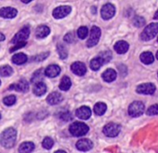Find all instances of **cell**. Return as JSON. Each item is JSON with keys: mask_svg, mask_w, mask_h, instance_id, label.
<instances>
[{"mask_svg": "<svg viewBox=\"0 0 158 153\" xmlns=\"http://www.w3.org/2000/svg\"><path fill=\"white\" fill-rule=\"evenodd\" d=\"M89 130V128L87 124H85L83 122H79V121L72 123L69 128L70 133L73 136H77V137L85 135L86 133H88Z\"/></svg>", "mask_w": 158, "mask_h": 153, "instance_id": "cell-2", "label": "cell"}, {"mask_svg": "<svg viewBox=\"0 0 158 153\" xmlns=\"http://www.w3.org/2000/svg\"><path fill=\"white\" fill-rule=\"evenodd\" d=\"M102 64H103V61L100 57H97V58H94V59L91 60V62H90V68L92 70L96 71V70H99L102 67Z\"/></svg>", "mask_w": 158, "mask_h": 153, "instance_id": "cell-28", "label": "cell"}, {"mask_svg": "<svg viewBox=\"0 0 158 153\" xmlns=\"http://www.w3.org/2000/svg\"><path fill=\"white\" fill-rule=\"evenodd\" d=\"M101 14L102 19L104 20H110L111 18H113L115 14V8L113 4H105L101 11Z\"/></svg>", "mask_w": 158, "mask_h": 153, "instance_id": "cell-7", "label": "cell"}, {"mask_svg": "<svg viewBox=\"0 0 158 153\" xmlns=\"http://www.w3.org/2000/svg\"><path fill=\"white\" fill-rule=\"evenodd\" d=\"M133 24L136 27H141L145 25V19L140 16H137L133 19Z\"/></svg>", "mask_w": 158, "mask_h": 153, "instance_id": "cell-33", "label": "cell"}, {"mask_svg": "<svg viewBox=\"0 0 158 153\" xmlns=\"http://www.w3.org/2000/svg\"><path fill=\"white\" fill-rule=\"evenodd\" d=\"M34 148H35L34 143H32V142H25V143H23L20 146L19 151L22 152V153H29V152L33 151Z\"/></svg>", "mask_w": 158, "mask_h": 153, "instance_id": "cell-24", "label": "cell"}, {"mask_svg": "<svg viewBox=\"0 0 158 153\" xmlns=\"http://www.w3.org/2000/svg\"><path fill=\"white\" fill-rule=\"evenodd\" d=\"M27 61V56L23 53H17L12 57V62L18 65L25 63Z\"/></svg>", "mask_w": 158, "mask_h": 153, "instance_id": "cell-23", "label": "cell"}, {"mask_svg": "<svg viewBox=\"0 0 158 153\" xmlns=\"http://www.w3.org/2000/svg\"><path fill=\"white\" fill-rule=\"evenodd\" d=\"M60 118L65 121H69L72 120V116H71V113L70 112H63L60 115Z\"/></svg>", "mask_w": 158, "mask_h": 153, "instance_id": "cell-40", "label": "cell"}, {"mask_svg": "<svg viewBox=\"0 0 158 153\" xmlns=\"http://www.w3.org/2000/svg\"><path fill=\"white\" fill-rule=\"evenodd\" d=\"M157 33H158V24L153 23V24L147 25L144 28V30L141 33L140 37L143 41H148V40L152 39L156 36Z\"/></svg>", "mask_w": 158, "mask_h": 153, "instance_id": "cell-3", "label": "cell"}, {"mask_svg": "<svg viewBox=\"0 0 158 153\" xmlns=\"http://www.w3.org/2000/svg\"><path fill=\"white\" fill-rule=\"evenodd\" d=\"M154 19L158 20V10H157V11H156V12H155V14H154Z\"/></svg>", "mask_w": 158, "mask_h": 153, "instance_id": "cell-42", "label": "cell"}, {"mask_svg": "<svg viewBox=\"0 0 158 153\" xmlns=\"http://www.w3.org/2000/svg\"><path fill=\"white\" fill-rule=\"evenodd\" d=\"M48 55H49V52H48V51L43 52V53H40V54H38V55L34 56L32 60H33L34 62H41V61H44L45 59H47Z\"/></svg>", "mask_w": 158, "mask_h": 153, "instance_id": "cell-35", "label": "cell"}, {"mask_svg": "<svg viewBox=\"0 0 158 153\" xmlns=\"http://www.w3.org/2000/svg\"><path fill=\"white\" fill-rule=\"evenodd\" d=\"M106 109H107L106 105H105L104 103H102V102L97 103V104L95 105V107H94V112H95V114L98 115V116L103 115V114L106 112Z\"/></svg>", "mask_w": 158, "mask_h": 153, "instance_id": "cell-25", "label": "cell"}, {"mask_svg": "<svg viewBox=\"0 0 158 153\" xmlns=\"http://www.w3.org/2000/svg\"><path fill=\"white\" fill-rule=\"evenodd\" d=\"M17 10L13 8H2L0 10V16L6 19H12L17 16Z\"/></svg>", "mask_w": 158, "mask_h": 153, "instance_id": "cell-14", "label": "cell"}, {"mask_svg": "<svg viewBox=\"0 0 158 153\" xmlns=\"http://www.w3.org/2000/svg\"><path fill=\"white\" fill-rule=\"evenodd\" d=\"M101 34H102L101 29L98 26H93L91 28L90 37L87 42V46L91 48V47H94L95 45H97L100 40V37H101Z\"/></svg>", "mask_w": 158, "mask_h": 153, "instance_id": "cell-5", "label": "cell"}, {"mask_svg": "<svg viewBox=\"0 0 158 153\" xmlns=\"http://www.w3.org/2000/svg\"><path fill=\"white\" fill-rule=\"evenodd\" d=\"M44 76H45V71L43 69H39L37 71H35V73L33 75V78H32V82L33 83H37V82H40L43 78H44Z\"/></svg>", "mask_w": 158, "mask_h": 153, "instance_id": "cell-27", "label": "cell"}, {"mask_svg": "<svg viewBox=\"0 0 158 153\" xmlns=\"http://www.w3.org/2000/svg\"><path fill=\"white\" fill-rule=\"evenodd\" d=\"M57 50L59 52L60 58V59H66L68 56V51L66 50V48L62 45V44H58L57 46Z\"/></svg>", "mask_w": 158, "mask_h": 153, "instance_id": "cell-29", "label": "cell"}, {"mask_svg": "<svg viewBox=\"0 0 158 153\" xmlns=\"http://www.w3.org/2000/svg\"><path fill=\"white\" fill-rule=\"evenodd\" d=\"M42 145H43V146H44L46 149H50V148L53 146L54 142H53L52 138H50V137H48H48H46V138L43 140Z\"/></svg>", "mask_w": 158, "mask_h": 153, "instance_id": "cell-34", "label": "cell"}, {"mask_svg": "<svg viewBox=\"0 0 158 153\" xmlns=\"http://www.w3.org/2000/svg\"><path fill=\"white\" fill-rule=\"evenodd\" d=\"M16 137H17V132L13 128H8L6 129L0 137V143L4 147L10 148L12 147L16 143Z\"/></svg>", "mask_w": 158, "mask_h": 153, "instance_id": "cell-1", "label": "cell"}, {"mask_svg": "<svg viewBox=\"0 0 158 153\" xmlns=\"http://www.w3.org/2000/svg\"><path fill=\"white\" fill-rule=\"evenodd\" d=\"M144 110H145V107L143 105V103L139 102V101H135L133 102L129 107H128V114L131 116V117H139L141 116L143 113H144Z\"/></svg>", "mask_w": 158, "mask_h": 153, "instance_id": "cell-4", "label": "cell"}, {"mask_svg": "<svg viewBox=\"0 0 158 153\" xmlns=\"http://www.w3.org/2000/svg\"><path fill=\"white\" fill-rule=\"evenodd\" d=\"M71 85H72L71 80L68 78V76H64L63 78L61 79V81H60V89L61 91H68V90L71 88Z\"/></svg>", "mask_w": 158, "mask_h": 153, "instance_id": "cell-26", "label": "cell"}, {"mask_svg": "<svg viewBox=\"0 0 158 153\" xmlns=\"http://www.w3.org/2000/svg\"><path fill=\"white\" fill-rule=\"evenodd\" d=\"M49 32H50V30L47 25H40L35 30V36L38 38H44L48 36Z\"/></svg>", "mask_w": 158, "mask_h": 153, "instance_id": "cell-20", "label": "cell"}, {"mask_svg": "<svg viewBox=\"0 0 158 153\" xmlns=\"http://www.w3.org/2000/svg\"><path fill=\"white\" fill-rule=\"evenodd\" d=\"M71 11H72V9L69 6H60V7L56 8L53 11L52 15L55 19H62V18L66 17L71 12Z\"/></svg>", "mask_w": 158, "mask_h": 153, "instance_id": "cell-9", "label": "cell"}, {"mask_svg": "<svg viewBox=\"0 0 158 153\" xmlns=\"http://www.w3.org/2000/svg\"><path fill=\"white\" fill-rule=\"evenodd\" d=\"M29 35H30V29L28 26H25L15 35V37L11 39V43L16 44L18 42L24 41L29 37Z\"/></svg>", "mask_w": 158, "mask_h": 153, "instance_id": "cell-8", "label": "cell"}, {"mask_svg": "<svg viewBox=\"0 0 158 153\" xmlns=\"http://www.w3.org/2000/svg\"><path fill=\"white\" fill-rule=\"evenodd\" d=\"M75 115L81 120H89L91 116V110L89 107H81L75 111Z\"/></svg>", "mask_w": 158, "mask_h": 153, "instance_id": "cell-12", "label": "cell"}, {"mask_svg": "<svg viewBox=\"0 0 158 153\" xmlns=\"http://www.w3.org/2000/svg\"><path fill=\"white\" fill-rule=\"evenodd\" d=\"M147 115L149 116H153V115H157L158 114V104L156 105H153L152 107H150L147 111H146Z\"/></svg>", "mask_w": 158, "mask_h": 153, "instance_id": "cell-37", "label": "cell"}, {"mask_svg": "<svg viewBox=\"0 0 158 153\" xmlns=\"http://www.w3.org/2000/svg\"><path fill=\"white\" fill-rule=\"evenodd\" d=\"M76 147L81 151H88L93 147V143L89 139H80L76 143Z\"/></svg>", "mask_w": 158, "mask_h": 153, "instance_id": "cell-13", "label": "cell"}, {"mask_svg": "<svg viewBox=\"0 0 158 153\" xmlns=\"http://www.w3.org/2000/svg\"><path fill=\"white\" fill-rule=\"evenodd\" d=\"M136 91L140 94H153L155 92V86L152 83H143L139 85Z\"/></svg>", "mask_w": 158, "mask_h": 153, "instance_id": "cell-10", "label": "cell"}, {"mask_svg": "<svg viewBox=\"0 0 158 153\" xmlns=\"http://www.w3.org/2000/svg\"><path fill=\"white\" fill-rule=\"evenodd\" d=\"M60 73V67L57 64H51L45 70V75L48 78H55Z\"/></svg>", "mask_w": 158, "mask_h": 153, "instance_id": "cell-16", "label": "cell"}, {"mask_svg": "<svg viewBox=\"0 0 158 153\" xmlns=\"http://www.w3.org/2000/svg\"><path fill=\"white\" fill-rule=\"evenodd\" d=\"M128 48H129L128 43L126 42V41H123V40L116 42L115 45H114V50H115L117 53H119V54L126 53V52L127 51Z\"/></svg>", "mask_w": 158, "mask_h": 153, "instance_id": "cell-18", "label": "cell"}, {"mask_svg": "<svg viewBox=\"0 0 158 153\" xmlns=\"http://www.w3.org/2000/svg\"><path fill=\"white\" fill-rule=\"evenodd\" d=\"M121 131V127L116 123H108L103 128V133L108 137H114L119 134Z\"/></svg>", "mask_w": 158, "mask_h": 153, "instance_id": "cell-6", "label": "cell"}, {"mask_svg": "<svg viewBox=\"0 0 158 153\" xmlns=\"http://www.w3.org/2000/svg\"><path fill=\"white\" fill-rule=\"evenodd\" d=\"M29 89V84L25 80H21L18 83L13 84L10 87V90H15L22 93H26Z\"/></svg>", "mask_w": 158, "mask_h": 153, "instance_id": "cell-15", "label": "cell"}, {"mask_svg": "<svg viewBox=\"0 0 158 153\" xmlns=\"http://www.w3.org/2000/svg\"><path fill=\"white\" fill-rule=\"evenodd\" d=\"M92 13H96V8H92Z\"/></svg>", "mask_w": 158, "mask_h": 153, "instance_id": "cell-43", "label": "cell"}, {"mask_svg": "<svg viewBox=\"0 0 158 153\" xmlns=\"http://www.w3.org/2000/svg\"><path fill=\"white\" fill-rule=\"evenodd\" d=\"M31 1H32V0H22V2H23L24 4H28Z\"/></svg>", "mask_w": 158, "mask_h": 153, "instance_id": "cell-41", "label": "cell"}, {"mask_svg": "<svg viewBox=\"0 0 158 153\" xmlns=\"http://www.w3.org/2000/svg\"><path fill=\"white\" fill-rule=\"evenodd\" d=\"M25 44H26V42H25V41H22V42H18V43H16V45H15L13 48H11L10 52H13V51H15V50H19V49L23 48V47L25 46Z\"/></svg>", "mask_w": 158, "mask_h": 153, "instance_id": "cell-39", "label": "cell"}, {"mask_svg": "<svg viewBox=\"0 0 158 153\" xmlns=\"http://www.w3.org/2000/svg\"><path fill=\"white\" fill-rule=\"evenodd\" d=\"M12 73H13V70L9 65H4L2 67H0V75H1L2 76H9Z\"/></svg>", "mask_w": 158, "mask_h": 153, "instance_id": "cell-30", "label": "cell"}, {"mask_svg": "<svg viewBox=\"0 0 158 153\" xmlns=\"http://www.w3.org/2000/svg\"><path fill=\"white\" fill-rule=\"evenodd\" d=\"M33 92H34V94L36 96H42L47 92V86H46L45 83H43L41 81L40 82H37V83H35Z\"/></svg>", "mask_w": 158, "mask_h": 153, "instance_id": "cell-19", "label": "cell"}, {"mask_svg": "<svg viewBox=\"0 0 158 153\" xmlns=\"http://www.w3.org/2000/svg\"><path fill=\"white\" fill-rule=\"evenodd\" d=\"M62 95L60 94H59V93H57V92H54V93H51L48 96V98H47V102L49 104V105H57V104H59V103H60L61 101H62Z\"/></svg>", "mask_w": 158, "mask_h": 153, "instance_id": "cell-17", "label": "cell"}, {"mask_svg": "<svg viewBox=\"0 0 158 153\" xmlns=\"http://www.w3.org/2000/svg\"><path fill=\"white\" fill-rule=\"evenodd\" d=\"M153 55L152 52L150 51H145V52H142L140 54V61L145 63V64H150V63H153Z\"/></svg>", "mask_w": 158, "mask_h": 153, "instance_id": "cell-22", "label": "cell"}, {"mask_svg": "<svg viewBox=\"0 0 158 153\" xmlns=\"http://www.w3.org/2000/svg\"><path fill=\"white\" fill-rule=\"evenodd\" d=\"M64 40L67 42V43H73L74 41V35L73 33H68L66 34V36L64 37Z\"/></svg>", "mask_w": 158, "mask_h": 153, "instance_id": "cell-38", "label": "cell"}, {"mask_svg": "<svg viewBox=\"0 0 158 153\" xmlns=\"http://www.w3.org/2000/svg\"><path fill=\"white\" fill-rule=\"evenodd\" d=\"M157 41H158V38H157Z\"/></svg>", "mask_w": 158, "mask_h": 153, "instance_id": "cell-47", "label": "cell"}, {"mask_svg": "<svg viewBox=\"0 0 158 153\" xmlns=\"http://www.w3.org/2000/svg\"><path fill=\"white\" fill-rule=\"evenodd\" d=\"M0 118H1V115H0Z\"/></svg>", "mask_w": 158, "mask_h": 153, "instance_id": "cell-46", "label": "cell"}, {"mask_svg": "<svg viewBox=\"0 0 158 153\" xmlns=\"http://www.w3.org/2000/svg\"><path fill=\"white\" fill-rule=\"evenodd\" d=\"M88 34H89V30H88V28L86 26L80 27V28L78 29V31H77V36H78L79 38H81V39L86 38Z\"/></svg>", "mask_w": 158, "mask_h": 153, "instance_id": "cell-32", "label": "cell"}, {"mask_svg": "<svg viewBox=\"0 0 158 153\" xmlns=\"http://www.w3.org/2000/svg\"><path fill=\"white\" fill-rule=\"evenodd\" d=\"M99 57L103 61V63H106L110 62V60L112 59V52L109 50L102 51L99 54Z\"/></svg>", "mask_w": 158, "mask_h": 153, "instance_id": "cell-31", "label": "cell"}, {"mask_svg": "<svg viewBox=\"0 0 158 153\" xmlns=\"http://www.w3.org/2000/svg\"><path fill=\"white\" fill-rule=\"evenodd\" d=\"M71 69L77 76H83L87 72L86 65L83 63H81V62H75V63H73L71 65Z\"/></svg>", "mask_w": 158, "mask_h": 153, "instance_id": "cell-11", "label": "cell"}, {"mask_svg": "<svg viewBox=\"0 0 158 153\" xmlns=\"http://www.w3.org/2000/svg\"><path fill=\"white\" fill-rule=\"evenodd\" d=\"M116 72L114 69H107L102 74V79L107 82H112L116 79Z\"/></svg>", "mask_w": 158, "mask_h": 153, "instance_id": "cell-21", "label": "cell"}, {"mask_svg": "<svg viewBox=\"0 0 158 153\" xmlns=\"http://www.w3.org/2000/svg\"><path fill=\"white\" fill-rule=\"evenodd\" d=\"M156 58H157V60H158V51L156 52Z\"/></svg>", "mask_w": 158, "mask_h": 153, "instance_id": "cell-44", "label": "cell"}, {"mask_svg": "<svg viewBox=\"0 0 158 153\" xmlns=\"http://www.w3.org/2000/svg\"><path fill=\"white\" fill-rule=\"evenodd\" d=\"M0 84H1V81H0Z\"/></svg>", "mask_w": 158, "mask_h": 153, "instance_id": "cell-45", "label": "cell"}, {"mask_svg": "<svg viewBox=\"0 0 158 153\" xmlns=\"http://www.w3.org/2000/svg\"><path fill=\"white\" fill-rule=\"evenodd\" d=\"M3 102H4V104L6 106H12V105H14L16 103V96H14V95L7 96V97L4 98Z\"/></svg>", "mask_w": 158, "mask_h": 153, "instance_id": "cell-36", "label": "cell"}]
</instances>
